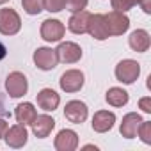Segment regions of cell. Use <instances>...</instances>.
Wrapping results in <instances>:
<instances>
[{"instance_id":"12","label":"cell","mask_w":151,"mask_h":151,"mask_svg":"<svg viewBox=\"0 0 151 151\" xmlns=\"http://www.w3.org/2000/svg\"><path fill=\"white\" fill-rule=\"evenodd\" d=\"M6 142H7V146H11V147H22L25 142H27V130H25V124H16V126H13V128H7V132H6Z\"/></svg>"},{"instance_id":"15","label":"cell","mask_w":151,"mask_h":151,"mask_svg":"<svg viewBox=\"0 0 151 151\" xmlns=\"http://www.w3.org/2000/svg\"><path fill=\"white\" fill-rule=\"evenodd\" d=\"M89 18H91V14L87 13V11H77L71 18H69V22H68V29L71 30V32H75V34H84V32H87V25H89Z\"/></svg>"},{"instance_id":"3","label":"cell","mask_w":151,"mask_h":151,"mask_svg":"<svg viewBox=\"0 0 151 151\" xmlns=\"http://www.w3.org/2000/svg\"><path fill=\"white\" fill-rule=\"evenodd\" d=\"M22 27V20L13 9H0V32L4 36H14Z\"/></svg>"},{"instance_id":"30","label":"cell","mask_w":151,"mask_h":151,"mask_svg":"<svg viewBox=\"0 0 151 151\" xmlns=\"http://www.w3.org/2000/svg\"><path fill=\"white\" fill-rule=\"evenodd\" d=\"M6 55H7V48H6V45L2 41H0V60H2Z\"/></svg>"},{"instance_id":"6","label":"cell","mask_w":151,"mask_h":151,"mask_svg":"<svg viewBox=\"0 0 151 151\" xmlns=\"http://www.w3.org/2000/svg\"><path fill=\"white\" fill-rule=\"evenodd\" d=\"M34 62H36V66L39 69L48 71V69H53L57 66L59 59H57L55 50H52V48H37L36 53H34Z\"/></svg>"},{"instance_id":"1","label":"cell","mask_w":151,"mask_h":151,"mask_svg":"<svg viewBox=\"0 0 151 151\" xmlns=\"http://www.w3.org/2000/svg\"><path fill=\"white\" fill-rule=\"evenodd\" d=\"M139 75H140V66H139V62H135L132 59L121 60L116 66V77L123 84H133L139 78Z\"/></svg>"},{"instance_id":"17","label":"cell","mask_w":151,"mask_h":151,"mask_svg":"<svg viewBox=\"0 0 151 151\" xmlns=\"http://www.w3.org/2000/svg\"><path fill=\"white\" fill-rule=\"evenodd\" d=\"M59 101H60L59 94H57L55 91H52V89H43V91L37 93V105H39V109H43L45 112L55 110L57 105H59Z\"/></svg>"},{"instance_id":"27","label":"cell","mask_w":151,"mask_h":151,"mask_svg":"<svg viewBox=\"0 0 151 151\" xmlns=\"http://www.w3.org/2000/svg\"><path fill=\"white\" fill-rule=\"evenodd\" d=\"M140 6H142V9H144V13H151V0H140V2H139Z\"/></svg>"},{"instance_id":"21","label":"cell","mask_w":151,"mask_h":151,"mask_svg":"<svg viewBox=\"0 0 151 151\" xmlns=\"http://www.w3.org/2000/svg\"><path fill=\"white\" fill-rule=\"evenodd\" d=\"M22 6L27 14H39L43 11V0H22Z\"/></svg>"},{"instance_id":"5","label":"cell","mask_w":151,"mask_h":151,"mask_svg":"<svg viewBox=\"0 0 151 151\" xmlns=\"http://www.w3.org/2000/svg\"><path fill=\"white\" fill-rule=\"evenodd\" d=\"M59 82H60L62 91H66V93H77L84 86V73L78 71V69H69V71H66L60 77Z\"/></svg>"},{"instance_id":"31","label":"cell","mask_w":151,"mask_h":151,"mask_svg":"<svg viewBox=\"0 0 151 151\" xmlns=\"http://www.w3.org/2000/svg\"><path fill=\"white\" fill-rule=\"evenodd\" d=\"M7 2V0H0V4H6Z\"/></svg>"},{"instance_id":"25","label":"cell","mask_w":151,"mask_h":151,"mask_svg":"<svg viewBox=\"0 0 151 151\" xmlns=\"http://www.w3.org/2000/svg\"><path fill=\"white\" fill-rule=\"evenodd\" d=\"M86 6H87V0H66V7L71 13L82 11V9H86Z\"/></svg>"},{"instance_id":"24","label":"cell","mask_w":151,"mask_h":151,"mask_svg":"<svg viewBox=\"0 0 151 151\" xmlns=\"http://www.w3.org/2000/svg\"><path fill=\"white\" fill-rule=\"evenodd\" d=\"M137 133H139V137L146 142V144H151V123H147V121H142L140 124H139V130H137Z\"/></svg>"},{"instance_id":"26","label":"cell","mask_w":151,"mask_h":151,"mask_svg":"<svg viewBox=\"0 0 151 151\" xmlns=\"http://www.w3.org/2000/svg\"><path fill=\"white\" fill-rule=\"evenodd\" d=\"M139 105H140V109L144 112H151V98H142L139 101Z\"/></svg>"},{"instance_id":"4","label":"cell","mask_w":151,"mask_h":151,"mask_svg":"<svg viewBox=\"0 0 151 151\" xmlns=\"http://www.w3.org/2000/svg\"><path fill=\"white\" fill-rule=\"evenodd\" d=\"M6 89L9 93L11 98H20L27 93L29 89V84H27V78H25V75L20 73V71H14L11 73L7 80H6Z\"/></svg>"},{"instance_id":"23","label":"cell","mask_w":151,"mask_h":151,"mask_svg":"<svg viewBox=\"0 0 151 151\" xmlns=\"http://www.w3.org/2000/svg\"><path fill=\"white\" fill-rule=\"evenodd\" d=\"M43 7L50 13H59L66 7V0H43Z\"/></svg>"},{"instance_id":"7","label":"cell","mask_w":151,"mask_h":151,"mask_svg":"<svg viewBox=\"0 0 151 151\" xmlns=\"http://www.w3.org/2000/svg\"><path fill=\"white\" fill-rule=\"evenodd\" d=\"M55 53H57V59L66 64H73V62L80 60V57H82L80 46L75 43H60L59 48L55 50Z\"/></svg>"},{"instance_id":"18","label":"cell","mask_w":151,"mask_h":151,"mask_svg":"<svg viewBox=\"0 0 151 151\" xmlns=\"http://www.w3.org/2000/svg\"><path fill=\"white\" fill-rule=\"evenodd\" d=\"M128 43H130L132 50H135V52H146L149 48V34L146 30H142V29L133 30Z\"/></svg>"},{"instance_id":"9","label":"cell","mask_w":151,"mask_h":151,"mask_svg":"<svg viewBox=\"0 0 151 151\" xmlns=\"http://www.w3.org/2000/svg\"><path fill=\"white\" fill-rule=\"evenodd\" d=\"M64 116H66L68 121H71L75 124H80L87 117V105L82 103V101H77V100L69 101L66 105V109H64Z\"/></svg>"},{"instance_id":"14","label":"cell","mask_w":151,"mask_h":151,"mask_svg":"<svg viewBox=\"0 0 151 151\" xmlns=\"http://www.w3.org/2000/svg\"><path fill=\"white\" fill-rule=\"evenodd\" d=\"M30 124H32V132H34V135L39 137V139H45V137H48L50 132L53 130L55 121H53L50 116H36V119H34Z\"/></svg>"},{"instance_id":"22","label":"cell","mask_w":151,"mask_h":151,"mask_svg":"<svg viewBox=\"0 0 151 151\" xmlns=\"http://www.w3.org/2000/svg\"><path fill=\"white\" fill-rule=\"evenodd\" d=\"M140 0H112V7L114 11H119V13H124L128 9H132L135 4H139Z\"/></svg>"},{"instance_id":"2","label":"cell","mask_w":151,"mask_h":151,"mask_svg":"<svg viewBox=\"0 0 151 151\" xmlns=\"http://www.w3.org/2000/svg\"><path fill=\"white\" fill-rule=\"evenodd\" d=\"M103 16H105V27L109 30V36H121L130 27V20L119 11H110L109 14Z\"/></svg>"},{"instance_id":"28","label":"cell","mask_w":151,"mask_h":151,"mask_svg":"<svg viewBox=\"0 0 151 151\" xmlns=\"http://www.w3.org/2000/svg\"><path fill=\"white\" fill-rule=\"evenodd\" d=\"M7 128H9V124L4 121V119H0V139H2L4 135H6V132H7Z\"/></svg>"},{"instance_id":"20","label":"cell","mask_w":151,"mask_h":151,"mask_svg":"<svg viewBox=\"0 0 151 151\" xmlns=\"http://www.w3.org/2000/svg\"><path fill=\"white\" fill-rule=\"evenodd\" d=\"M107 101L112 107H123V105L128 103V93L119 89V87H112L107 93Z\"/></svg>"},{"instance_id":"10","label":"cell","mask_w":151,"mask_h":151,"mask_svg":"<svg viewBox=\"0 0 151 151\" xmlns=\"http://www.w3.org/2000/svg\"><path fill=\"white\" fill-rule=\"evenodd\" d=\"M87 32L98 39V41H103L109 37V30L105 27V16L103 14H91L89 18V25H87Z\"/></svg>"},{"instance_id":"8","label":"cell","mask_w":151,"mask_h":151,"mask_svg":"<svg viewBox=\"0 0 151 151\" xmlns=\"http://www.w3.org/2000/svg\"><path fill=\"white\" fill-rule=\"evenodd\" d=\"M64 30L66 29L59 20H45L41 25V37L48 43H53L64 36Z\"/></svg>"},{"instance_id":"16","label":"cell","mask_w":151,"mask_h":151,"mask_svg":"<svg viewBox=\"0 0 151 151\" xmlns=\"http://www.w3.org/2000/svg\"><path fill=\"white\" fill-rule=\"evenodd\" d=\"M140 123H142V117L139 114H135V112L126 114L123 117V123H121V133H123V137H126V139L137 137V130H139Z\"/></svg>"},{"instance_id":"19","label":"cell","mask_w":151,"mask_h":151,"mask_svg":"<svg viewBox=\"0 0 151 151\" xmlns=\"http://www.w3.org/2000/svg\"><path fill=\"white\" fill-rule=\"evenodd\" d=\"M14 116H16L18 123H22V124H30V123L36 119L37 112H36V109L32 107V103H22V105L16 107Z\"/></svg>"},{"instance_id":"13","label":"cell","mask_w":151,"mask_h":151,"mask_svg":"<svg viewBox=\"0 0 151 151\" xmlns=\"http://www.w3.org/2000/svg\"><path fill=\"white\" fill-rule=\"evenodd\" d=\"M114 123H116V116L109 110H100L93 117V128H94V132H100V133L109 132L114 126Z\"/></svg>"},{"instance_id":"11","label":"cell","mask_w":151,"mask_h":151,"mask_svg":"<svg viewBox=\"0 0 151 151\" xmlns=\"http://www.w3.org/2000/svg\"><path fill=\"white\" fill-rule=\"evenodd\" d=\"M78 146V135L73 130H60L55 137V147L59 151H71Z\"/></svg>"},{"instance_id":"29","label":"cell","mask_w":151,"mask_h":151,"mask_svg":"<svg viewBox=\"0 0 151 151\" xmlns=\"http://www.w3.org/2000/svg\"><path fill=\"white\" fill-rule=\"evenodd\" d=\"M7 116V110H6V103H4V98L0 96V117H6Z\"/></svg>"}]
</instances>
